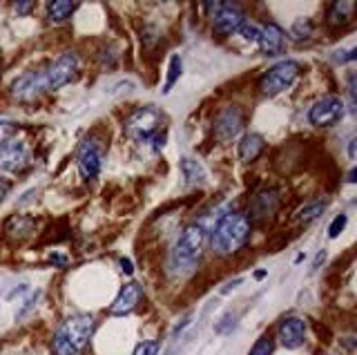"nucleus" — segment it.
<instances>
[{"label": "nucleus", "mask_w": 357, "mask_h": 355, "mask_svg": "<svg viewBox=\"0 0 357 355\" xmlns=\"http://www.w3.org/2000/svg\"><path fill=\"white\" fill-rule=\"evenodd\" d=\"M250 237V221L241 213H228L223 215L215 230H212L210 246L219 255H232L237 252Z\"/></svg>", "instance_id": "obj_1"}, {"label": "nucleus", "mask_w": 357, "mask_h": 355, "mask_svg": "<svg viewBox=\"0 0 357 355\" xmlns=\"http://www.w3.org/2000/svg\"><path fill=\"white\" fill-rule=\"evenodd\" d=\"M94 328V317L92 315H74L65 319L54 333L52 340V351L54 355H78L87 344L89 335Z\"/></svg>", "instance_id": "obj_2"}, {"label": "nucleus", "mask_w": 357, "mask_h": 355, "mask_svg": "<svg viewBox=\"0 0 357 355\" xmlns=\"http://www.w3.org/2000/svg\"><path fill=\"white\" fill-rule=\"evenodd\" d=\"M206 230L204 226L192 224L183 228L181 237L176 239L174 248L170 252V271L174 275H188L197 269L201 257V246H204Z\"/></svg>", "instance_id": "obj_3"}, {"label": "nucleus", "mask_w": 357, "mask_h": 355, "mask_svg": "<svg viewBox=\"0 0 357 355\" xmlns=\"http://www.w3.org/2000/svg\"><path fill=\"white\" fill-rule=\"evenodd\" d=\"M78 72H81V59H78V54L65 52L43 72L45 85H47V90H61V87L76 79Z\"/></svg>", "instance_id": "obj_4"}, {"label": "nucleus", "mask_w": 357, "mask_h": 355, "mask_svg": "<svg viewBox=\"0 0 357 355\" xmlns=\"http://www.w3.org/2000/svg\"><path fill=\"white\" fill-rule=\"evenodd\" d=\"M299 70H301V65L297 61H282V63H277L275 68H271L261 76V81H259L261 94L275 96L279 92L288 90V87L293 85L295 79L299 76Z\"/></svg>", "instance_id": "obj_5"}, {"label": "nucleus", "mask_w": 357, "mask_h": 355, "mask_svg": "<svg viewBox=\"0 0 357 355\" xmlns=\"http://www.w3.org/2000/svg\"><path fill=\"white\" fill-rule=\"evenodd\" d=\"M161 126V112L152 105H145L134 109L130 119L126 121V132L134 141H148L156 135V130Z\"/></svg>", "instance_id": "obj_6"}, {"label": "nucleus", "mask_w": 357, "mask_h": 355, "mask_svg": "<svg viewBox=\"0 0 357 355\" xmlns=\"http://www.w3.org/2000/svg\"><path fill=\"white\" fill-rule=\"evenodd\" d=\"M344 116V101L337 96H324L319 101L310 107L308 112V121L312 126L317 128H328V126H335L340 123Z\"/></svg>", "instance_id": "obj_7"}, {"label": "nucleus", "mask_w": 357, "mask_h": 355, "mask_svg": "<svg viewBox=\"0 0 357 355\" xmlns=\"http://www.w3.org/2000/svg\"><path fill=\"white\" fill-rule=\"evenodd\" d=\"M241 128H243V112L237 105L223 107L215 119V137L221 143H228L234 137H239Z\"/></svg>", "instance_id": "obj_8"}, {"label": "nucleus", "mask_w": 357, "mask_h": 355, "mask_svg": "<svg viewBox=\"0 0 357 355\" xmlns=\"http://www.w3.org/2000/svg\"><path fill=\"white\" fill-rule=\"evenodd\" d=\"M29 150L22 141L9 139L0 146V172H18L27 165Z\"/></svg>", "instance_id": "obj_9"}, {"label": "nucleus", "mask_w": 357, "mask_h": 355, "mask_svg": "<svg viewBox=\"0 0 357 355\" xmlns=\"http://www.w3.org/2000/svg\"><path fill=\"white\" fill-rule=\"evenodd\" d=\"M47 90V85H45V76L43 72H25L22 76L11 83V94L18 101H36V98Z\"/></svg>", "instance_id": "obj_10"}, {"label": "nucleus", "mask_w": 357, "mask_h": 355, "mask_svg": "<svg viewBox=\"0 0 357 355\" xmlns=\"http://www.w3.org/2000/svg\"><path fill=\"white\" fill-rule=\"evenodd\" d=\"M279 206V190L277 188H268V190H259L257 195H252L250 204H248V217L252 221H264L271 217Z\"/></svg>", "instance_id": "obj_11"}, {"label": "nucleus", "mask_w": 357, "mask_h": 355, "mask_svg": "<svg viewBox=\"0 0 357 355\" xmlns=\"http://www.w3.org/2000/svg\"><path fill=\"white\" fill-rule=\"evenodd\" d=\"M245 23L243 12L232 3H221V9L215 16V29L219 31L221 36H232L237 34L239 27Z\"/></svg>", "instance_id": "obj_12"}, {"label": "nucleus", "mask_w": 357, "mask_h": 355, "mask_svg": "<svg viewBox=\"0 0 357 355\" xmlns=\"http://www.w3.org/2000/svg\"><path fill=\"white\" fill-rule=\"evenodd\" d=\"M100 172V152L94 141H85L78 150V174L83 181H94Z\"/></svg>", "instance_id": "obj_13"}, {"label": "nucleus", "mask_w": 357, "mask_h": 355, "mask_svg": "<svg viewBox=\"0 0 357 355\" xmlns=\"http://www.w3.org/2000/svg\"><path fill=\"white\" fill-rule=\"evenodd\" d=\"M277 335L286 349H299L306 340V324L299 317H284L277 326Z\"/></svg>", "instance_id": "obj_14"}, {"label": "nucleus", "mask_w": 357, "mask_h": 355, "mask_svg": "<svg viewBox=\"0 0 357 355\" xmlns=\"http://www.w3.org/2000/svg\"><path fill=\"white\" fill-rule=\"evenodd\" d=\"M141 297H143V288H141V284H137V282L126 284V286L121 288V293L116 295L114 302H112L109 313H112V315H128V313H132V310L139 306Z\"/></svg>", "instance_id": "obj_15"}, {"label": "nucleus", "mask_w": 357, "mask_h": 355, "mask_svg": "<svg viewBox=\"0 0 357 355\" xmlns=\"http://www.w3.org/2000/svg\"><path fill=\"white\" fill-rule=\"evenodd\" d=\"M257 43H259V47L266 56H277V54H282V50H284L286 34L279 25L268 23V25L259 27V38H257Z\"/></svg>", "instance_id": "obj_16"}, {"label": "nucleus", "mask_w": 357, "mask_h": 355, "mask_svg": "<svg viewBox=\"0 0 357 355\" xmlns=\"http://www.w3.org/2000/svg\"><path fill=\"white\" fill-rule=\"evenodd\" d=\"M5 230H7V235L16 239H27L36 232V221L27 215H14V217H9V221L5 224Z\"/></svg>", "instance_id": "obj_17"}, {"label": "nucleus", "mask_w": 357, "mask_h": 355, "mask_svg": "<svg viewBox=\"0 0 357 355\" xmlns=\"http://www.w3.org/2000/svg\"><path fill=\"white\" fill-rule=\"evenodd\" d=\"M355 16V3H333L326 12V20L331 27H344L349 25Z\"/></svg>", "instance_id": "obj_18"}, {"label": "nucleus", "mask_w": 357, "mask_h": 355, "mask_svg": "<svg viewBox=\"0 0 357 355\" xmlns=\"http://www.w3.org/2000/svg\"><path fill=\"white\" fill-rule=\"evenodd\" d=\"M264 146H266L264 137H259V135H245V137L239 141V159H241L243 163L255 161V159L261 154Z\"/></svg>", "instance_id": "obj_19"}, {"label": "nucleus", "mask_w": 357, "mask_h": 355, "mask_svg": "<svg viewBox=\"0 0 357 355\" xmlns=\"http://www.w3.org/2000/svg\"><path fill=\"white\" fill-rule=\"evenodd\" d=\"M47 18L52 20V23H63V20H67L72 14L76 5L74 3H65V0H56V3H47Z\"/></svg>", "instance_id": "obj_20"}, {"label": "nucleus", "mask_w": 357, "mask_h": 355, "mask_svg": "<svg viewBox=\"0 0 357 355\" xmlns=\"http://www.w3.org/2000/svg\"><path fill=\"white\" fill-rule=\"evenodd\" d=\"M178 168H181V174L185 176V183H204L206 181V172L201 168V163H197L195 159H181L178 163Z\"/></svg>", "instance_id": "obj_21"}, {"label": "nucleus", "mask_w": 357, "mask_h": 355, "mask_svg": "<svg viewBox=\"0 0 357 355\" xmlns=\"http://www.w3.org/2000/svg\"><path fill=\"white\" fill-rule=\"evenodd\" d=\"M324 208H326V202H315V204H308L299 210V219L304 221V224H308V221L312 219H317L321 213H324Z\"/></svg>", "instance_id": "obj_22"}, {"label": "nucleus", "mask_w": 357, "mask_h": 355, "mask_svg": "<svg viewBox=\"0 0 357 355\" xmlns=\"http://www.w3.org/2000/svg\"><path fill=\"white\" fill-rule=\"evenodd\" d=\"M178 76H181V59H178V56H172V59H170V74H167V81H165L163 92H170V90H172V85L176 83Z\"/></svg>", "instance_id": "obj_23"}, {"label": "nucleus", "mask_w": 357, "mask_h": 355, "mask_svg": "<svg viewBox=\"0 0 357 355\" xmlns=\"http://www.w3.org/2000/svg\"><path fill=\"white\" fill-rule=\"evenodd\" d=\"M310 34H312L310 20H299V23H295L293 29H290V36L295 40H306V38H310Z\"/></svg>", "instance_id": "obj_24"}, {"label": "nucleus", "mask_w": 357, "mask_h": 355, "mask_svg": "<svg viewBox=\"0 0 357 355\" xmlns=\"http://www.w3.org/2000/svg\"><path fill=\"white\" fill-rule=\"evenodd\" d=\"M250 355H273V340L271 338H259L250 349Z\"/></svg>", "instance_id": "obj_25"}, {"label": "nucleus", "mask_w": 357, "mask_h": 355, "mask_svg": "<svg viewBox=\"0 0 357 355\" xmlns=\"http://www.w3.org/2000/svg\"><path fill=\"white\" fill-rule=\"evenodd\" d=\"M237 34H241V36H243V40L257 43V38H259V27H257L255 23H248V20H245V23L239 27Z\"/></svg>", "instance_id": "obj_26"}, {"label": "nucleus", "mask_w": 357, "mask_h": 355, "mask_svg": "<svg viewBox=\"0 0 357 355\" xmlns=\"http://www.w3.org/2000/svg\"><path fill=\"white\" fill-rule=\"evenodd\" d=\"M16 130H18V126L14 123V121H0V146L14 137Z\"/></svg>", "instance_id": "obj_27"}, {"label": "nucleus", "mask_w": 357, "mask_h": 355, "mask_svg": "<svg viewBox=\"0 0 357 355\" xmlns=\"http://www.w3.org/2000/svg\"><path fill=\"white\" fill-rule=\"evenodd\" d=\"M346 221H349V217H346V215H337V217H335V219H333V224H331V228H328V237H333V239L337 237L340 232L344 230Z\"/></svg>", "instance_id": "obj_28"}, {"label": "nucleus", "mask_w": 357, "mask_h": 355, "mask_svg": "<svg viewBox=\"0 0 357 355\" xmlns=\"http://www.w3.org/2000/svg\"><path fill=\"white\" fill-rule=\"evenodd\" d=\"M38 297H40V291H36V293H31L27 299H25V306H22L20 310H18V313H16V319H20V317H25L27 313H29V310L33 308V306H36L38 304Z\"/></svg>", "instance_id": "obj_29"}, {"label": "nucleus", "mask_w": 357, "mask_h": 355, "mask_svg": "<svg viewBox=\"0 0 357 355\" xmlns=\"http://www.w3.org/2000/svg\"><path fill=\"white\" fill-rule=\"evenodd\" d=\"M134 355H159V344H156V342H143L137 347Z\"/></svg>", "instance_id": "obj_30"}, {"label": "nucleus", "mask_w": 357, "mask_h": 355, "mask_svg": "<svg viewBox=\"0 0 357 355\" xmlns=\"http://www.w3.org/2000/svg\"><path fill=\"white\" fill-rule=\"evenodd\" d=\"M123 87H126V92H132V90H134V83H132V81H121V83H116L114 87H112L109 94H112V96H114V94H121V92H123Z\"/></svg>", "instance_id": "obj_31"}, {"label": "nucleus", "mask_w": 357, "mask_h": 355, "mask_svg": "<svg viewBox=\"0 0 357 355\" xmlns=\"http://www.w3.org/2000/svg\"><path fill=\"white\" fill-rule=\"evenodd\" d=\"M14 9H16L18 16H25V14H29L31 9H33V3H16Z\"/></svg>", "instance_id": "obj_32"}, {"label": "nucleus", "mask_w": 357, "mask_h": 355, "mask_svg": "<svg viewBox=\"0 0 357 355\" xmlns=\"http://www.w3.org/2000/svg\"><path fill=\"white\" fill-rule=\"evenodd\" d=\"M355 59V52L351 50L349 54H337V56H335V61H340V63H346V61H353Z\"/></svg>", "instance_id": "obj_33"}, {"label": "nucleus", "mask_w": 357, "mask_h": 355, "mask_svg": "<svg viewBox=\"0 0 357 355\" xmlns=\"http://www.w3.org/2000/svg\"><path fill=\"white\" fill-rule=\"evenodd\" d=\"M9 188H11V183H9V181H3V179H0V202H3L5 195L9 192Z\"/></svg>", "instance_id": "obj_34"}, {"label": "nucleus", "mask_w": 357, "mask_h": 355, "mask_svg": "<svg viewBox=\"0 0 357 355\" xmlns=\"http://www.w3.org/2000/svg\"><path fill=\"white\" fill-rule=\"evenodd\" d=\"M52 264H61V269H65V266H67V259L63 257V255H52Z\"/></svg>", "instance_id": "obj_35"}, {"label": "nucleus", "mask_w": 357, "mask_h": 355, "mask_svg": "<svg viewBox=\"0 0 357 355\" xmlns=\"http://www.w3.org/2000/svg\"><path fill=\"white\" fill-rule=\"evenodd\" d=\"M121 266H123V271H126L128 275H132L134 269H132V262L130 259H121Z\"/></svg>", "instance_id": "obj_36"}, {"label": "nucleus", "mask_w": 357, "mask_h": 355, "mask_svg": "<svg viewBox=\"0 0 357 355\" xmlns=\"http://www.w3.org/2000/svg\"><path fill=\"white\" fill-rule=\"evenodd\" d=\"M349 154H351V159H355V139L351 141V148H349Z\"/></svg>", "instance_id": "obj_37"}]
</instances>
